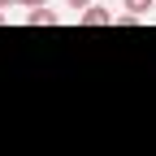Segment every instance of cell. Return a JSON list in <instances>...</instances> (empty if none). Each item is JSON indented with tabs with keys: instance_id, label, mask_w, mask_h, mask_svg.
Segmentation results:
<instances>
[{
	"instance_id": "6da1fadb",
	"label": "cell",
	"mask_w": 156,
	"mask_h": 156,
	"mask_svg": "<svg viewBox=\"0 0 156 156\" xmlns=\"http://www.w3.org/2000/svg\"><path fill=\"white\" fill-rule=\"evenodd\" d=\"M78 22H83V26H113V9H104V5H87L83 13H78Z\"/></svg>"
},
{
	"instance_id": "7a4b0ae2",
	"label": "cell",
	"mask_w": 156,
	"mask_h": 156,
	"mask_svg": "<svg viewBox=\"0 0 156 156\" xmlns=\"http://www.w3.org/2000/svg\"><path fill=\"white\" fill-rule=\"evenodd\" d=\"M56 22H61V17H56V9H48V5L26 13V26H56Z\"/></svg>"
},
{
	"instance_id": "3957f363",
	"label": "cell",
	"mask_w": 156,
	"mask_h": 156,
	"mask_svg": "<svg viewBox=\"0 0 156 156\" xmlns=\"http://www.w3.org/2000/svg\"><path fill=\"white\" fill-rule=\"evenodd\" d=\"M156 5V0H122V9L126 13H134V17H147V9Z\"/></svg>"
},
{
	"instance_id": "277c9868",
	"label": "cell",
	"mask_w": 156,
	"mask_h": 156,
	"mask_svg": "<svg viewBox=\"0 0 156 156\" xmlns=\"http://www.w3.org/2000/svg\"><path fill=\"white\" fill-rule=\"evenodd\" d=\"M17 5H22V9H44L48 0H17Z\"/></svg>"
},
{
	"instance_id": "5b68a950",
	"label": "cell",
	"mask_w": 156,
	"mask_h": 156,
	"mask_svg": "<svg viewBox=\"0 0 156 156\" xmlns=\"http://www.w3.org/2000/svg\"><path fill=\"white\" fill-rule=\"evenodd\" d=\"M65 5H69V9H78V13H83L87 5H95V0H65Z\"/></svg>"
},
{
	"instance_id": "8992f818",
	"label": "cell",
	"mask_w": 156,
	"mask_h": 156,
	"mask_svg": "<svg viewBox=\"0 0 156 156\" xmlns=\"http://www.w3.org/2000/svg\"><path fill=\"white\" fill-rule=\"evenodd\" d=\"M5 22H9V13H5V9H0V26H5Z\"/></svg>"
},
{
	"instance_id": "52a82bcc",
	"label": "cell",
	"mask_w": 156,
	"mask_h": 156,
	"mask_svg": "<svg viewBox=\"0 0 156 156\" xmlns=\"http://www.w3.org/2000/svg\"><path fill=\"white\" fill-rule=\"evenodd\" d=\"M9 5H17V0H0V9H9Z\"/></svg>"
}]
</instances>
